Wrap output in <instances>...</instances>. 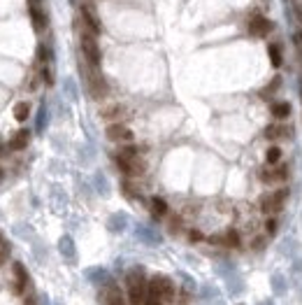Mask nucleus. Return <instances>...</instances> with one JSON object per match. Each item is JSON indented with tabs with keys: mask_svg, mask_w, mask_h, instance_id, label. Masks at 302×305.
I'll return each instance as SVG.
<instances>
[{
	"mask_svg": "<svg viewBox=\"0 0 302 305\" xmlns=\"http://www.w3.org/2000/svg\"><path fill=\"white\" fill-rule=\"evenodd\" d=\"M40 77H42V82H44L47 86H52V84H53L52 65H40Z\"/></svg>",
	"mask_w": 302,
	"mask_h": 305,
	"instance_id": "c756f323",
	"label": "nucleus"
},
{
	"mask_svg": "<svg viewBox=\"0 0 302 305\" xmlns=\"http://www.w3.org/2000/svg\"><path fill=\"white\" fill-rule=\"evenodd\" d=\"M82 75H84V82H86V89H89V94L93 95L95 100H100V98H105V95H107L109 86H107V82H105V77L100 75V70H98V68H91V65L84 61Z\"/></svg>",
	"mask_w": 302,
	"mask_h": 305,
	"instance_id": "f03ea898",
	"label": "nucleus"
},
{
	"mask_svg": "<svg viewBox=\"0 0 302 305\" xmlns=\"http://www.w3.org/2000/svg\"><path fill=\"white\" fill-rule=\"evenodd\" d=\"M79 44H82V56H84V61L91 65V68H98V70H100L103 52H100V44H98V40H95L93 33L84 28L82 35H79Z\"/></svg>",
	"mask_w": 302,
	"mask_h": 305,
	"instance_id": "7ed1b4c3",
	"label": "nucleus"
},
{
	"mask_svg": "<svg viewBox=\"0 0 302 305\" xmlns=\"http://www.w3.org/2000/svg\"><path fill=\"white\" fill-rule=\"evenodd\" d=\"M121 191H124L128 198H135V196H137V191L133 189V184H130V182H124V184H121Z\"/></svg>",
	"mask_w": 302,
	"mask_h": 305,
	"instance_id": "72a5a7b5",
	"label": "nucleus"
},
{
	"mask_svg": "<svg viewBox=\"0 0 302 305\" xmlns=\"http://www.w3.org/2000/svg\"><path fill=\"white\" fill-rule=\"evenodd\" d=\"M79 14H82V21H84V28H86V31H91L93 35H100V33H103V21H100V17H98V12H95V7L91 2H82Z\"/></svg>",
	"mask_w": 302,
	"mask_h": 305,
	"instance_id": "20e7f679",
	"label": "nucleus"
},
{
	"mask_svg": "<svg viewBox=\"0 0 302 305\" xmlns=\"http://www.w3.org/2000/svg\"><path fill=\"white\" fill-rule=\"evenodd\" d=\"M105 133H107V137H109L112 142H130V140H133V131L125 128L124 124H119V121H116V124H109Z\"/></svg>",
	"mask_w": 302,
	"mask_h": 305,
	"instance_id": "1a4fd4ad",
	"label": "nucleus"
},
{
	"mask_svg": "<svg viewBox=\"0 0 302 305\" xmlns=\"http://www.w3.org/2000/svg\"><path fill=\"white\" fill-rule=\"evenodd\" d=\"M12 270H14V291L21 296L26 291V284H28V270H26V266L19 261L12 266Z\"/></svg>",
	"mask_w": 302,
	"mask_h": 305,
	"instance_id": "9d476101",
	"label": "nucleus"
},
{
	"mask_svg": "<svg viewBox=\"0 0 302 305\" xmlns=\"http://www.w3.org/2000/svg\"><path fill=\"white\" fill-rule=\"evenodd\" d=\"M35 128H37V133H42V131L47 128V105H44V103L40 105V112H37V121H35Z\"/></svg>",
	"mask_w": 302,
	"mask_h": 305,
	"instance_id": "c85d7f7f",
	"label": "nucleus"
},
{
	"mask_svg": "<svg viewBox=\"0 0 302 305\" xmlns=\"http://www.w3.org/2000/svg\"><path fill=\"white\" fill-rule=\"evenodd\" d=\"M286 289H288V284H286V277L284 275H272V291L274 296H284L286 294Z\"/></svg>",
	"mask_w": 302,
	"mask_h": 305,
	"instance_id": "412c9836",
	"label": "nucleus"
},
{
	"mask_svg": "<svg viewBox=\"0 0 302 305\" xmlns=\"http://www.w3.org/2000/svg\"><path fill=\"white\" fill-rule=\"evenodd\" d=\"M158 284V289H160V294H163V301H175V294H177V289H175V282L170 280V277H165V275H156L154 277Z\"/></svg>",
	"mask_w": 302,
	"mask_h": 305,
	"instance_id": "f8f14e48",
	"label": "nucleus"
},
{
	"mask_svg": "<svg viewBox=\"0 0 302 305\" xmlns=\"http://www.w3.org/2000/svg\"><path fill=\"white\" fill-rule=\"evenodd\" d=\"M272 116H277V119H286V116H291V103H272Z\"/></svg>",
	"mask_w": 302,
	"mask_h": 305,
	"instance_id": "4be33fe9",
	"label": "nucleus"
},
{
	"mask_svg": "<svg viewBox=\"0 0 302 305\" xmlns=\"http://www.w3.org/2000/svg\"><path fill=\"white\" fill-rule=\"evenodd\" d=\"M258 175H261V182L274 184V182H284L288 177V168L286 166H265V168H261Z\"/></svg>",
	"mask_w": 302,
	"mask_h": 305,
	"instance_id": "6e6552de",
	"label": "nucleus"
},
{
	"mask_svg": "<svg viewBox=\"0 0 302 305\" xmlns=\"http://www.w3.org/2000/svg\"><path fill=\"white\" fill-rule=\"evenodd\" d=\"M65 94L70 95L72 100H77V89H74V82H72V79H65Z\"/></svg>",
	"mask_w": 302,
	"mask_h": 305,
	"instance_id": "473e14b6",
	"label": "nucleus"
},
{
	"mask_svg": "<svg viewBox=\"0 0 302 305\" xmlns=\"http://www.w3.org/2000/svg\"><path fill=\"white\" fill-rule=\"evenodd\" d=\"M151 214L156 217V219H160V217H165L167 214V203L163 198H151Z\"/></svg>",
	"mask_w": 302,
	"mask_h": 305,
	"instance_id": "5701e85b",
	"label": "nucleus"
},
{
	"mask_svg": "<svg viewBox=\"0 0 302 305\" xmlns=\"http://www.w3.org/2000/svg\"><path fill=\"white\" fill-rule=\"evenodd\" d=\"M221 245H226V247H240V233L235 231V229H228V231L221 235Z\"/></svg>",
	"mask_w": 302,
	"mask_h": 305,
	"instance_id": "aec40b11",
	"label": "nucleus"
},
{
	"mask_svg": "<svg viewBox=\"0 0 302 305\" xmlns=\"http://www.w3.org/2000/svg\"><path fill=\"white\" fill-rule=\"evenodd\" d=\"M95 187H98V191H100L103 196H107V191H109V189H107V179H105L100 172L95 175Z\"/></svg>",
	"mask_w": 302,
	"mask_h": 305,
	"instance_id": "2f4dec72",
	"label": "nucleus"
},
{
	"mask_svg": "<svg viewBox=\"0 0 302 305\" xmlns=\"http://www.w3.org/2000/svg\"><path fill=\"white\" fill-rule=\"evenodd\" d=\"M279 158H282V149L279 147H270L267 152H265V161H267V166H277Z\"/></svg>",
	"mask_w": 302,
	"mask_h": 305,
	"instance_id": "cd10ccee",
	"label": "nucleus"
},
{
	"mask_svg": "<svg viewBox=\"0 0 302 305\" xmlns=\"http://www.w3.org/2000/svg\"><path fill=\"white\" fill-rule=\"evenodd\" d=\"M188 238H191V242H202V240H205V235H202L200 231H195V229H193V231H188Z\"/></svg>",
	"mask_w": 302,
	"mask_h": 305,
	"instance_id": "4c0bfd02",
	"label": "nucleus"
},
{
	"mask_svg": "<svg viewBox=\"0 0 302 305\" xmlns=\"http://www.w3.org/2000/svg\"><path fill=\"white\" fill-rule=\"evenodd\" d=\"M86 280L89 282L98 284V286H107V284L112 282V277H109V273L105 270V268H100V266H93V268H86Z\"/></svg>",
	"mask_w": 302,
	"mask_h": 305,
	"instance_id": "9b49d317",
	"label": "nucleus"
},
{
	"mask_svg": "<svg viewBox=\"0 0 302 305\" xmlns=\"http://www.w3.org/2000/svg\"><path fill=\"white\" fill-rule=\"evenodd\" d=\"M7 256H10V242L2 238V233H0V266L7 261Z\"/></svg>",
	"mask_w": 302,
	"mask_h": 305,
	"instance_id": "7c9ffc66",
	"label": "nucleus"
},
{
	"mask_svg": "<svg viewBox=\"0 0 302 305\" xmlns=\"http://www.w3.org/2000/svg\"><path fill=\"white\" fill-rule=\"evenodd\" d=\"M125 226H128V217H125L124 212H116V214H112L109 221H107V229H109L112 233H124Z\"/></svg>",
	"mask_w": 302,
	"mask_h": 305,
	"instance_id": "a211bd4d",
	"label": "nucleus"
},
{
	"mask_svg": "<svg viewBox=\"0 0 302 305\" xmlns=\"http://www.w3.org/2000/svg\"><path fill=\"white\" fill-rule=\"evenodd\" d=\"M258 305H274V303H272V298H267V301H261Z\"/></svg>",
	"mask_w": 302,
	"mask_h": 305,
	"instance_id": "a19ab883",
	"label": "nucleus"
},
{
	"mask_svg": "<svg viewBox=\"0 0 302 305\" xmlns=\"http://www.w3.org/2000/svg\"><path fill=\"white\" fill-rule=\"evenodd\" d=\"M291 135H293V131L286 124H270V126L265 128V137L267 140H284V137H291Z\"/></svg>",
	"mask_w": 302,
	"mask_h": 305,
	"instance_id": "ddd939ff",
	"label": "nucleus"
},
{
	"mask_svg": "<svg viewBox=\"0 0 302 305\" xmlns=\"http://www.w3.org/2000/svg\"><path fill=\"white\" fill-rule=\"evenodd\" d=\"M23 305H37V303H35V298H26V303Z\"/></svg>",
	"mask_w": 302,
	"mask_h": 305,
	"instance_id": "ea45409f",
	"label": "nucleus"
},
{
	"mask_svg": "<svg viewBox=\"0 0 302 305\" xmlns=\"http://www.w3.org/2000/svg\"><path fill=\"white\" fill-rule=\"evenodd\" d=\"M265 229H267V233H270V235H274V233H277V219H274V217H270V219L265 221Z\"/></svg>",
	"mask_w": 302,
	"mask_h": 305,
	"instance_id": "e433bc0d",
	"label": "nucleus"
},
{
	"mask_svg": "<svg viewBox=\"0 0 302 305\" xmlns=\"http://www.w3.org/2000/svg\"><path fill=\"white\" fill-rule=\"evenodd\" d=\"M28 140H31V131L21 128V131H17V133L12 135V140H10V149H14V152H19V149H26Z\"/></svg>",
	"mask_w": 302,
	"mask_h": 305,
	"instance_id": "f3484780",
	"label": "nucleus"
},
{
	"mask_svg": "<svg viewBox=\"0 0 302 305\" xmlns=\"http://www.w3.org/2000/svg\"><path fill=\"white\" fill-rule=\"evenodd\" d=\"M28 116H31V105H28V103L21 100V103L14 105V119H17V121H26Z\"/></svg>",
	"mask_w": 302,
	"mask_h": 305,
	"instance_id": "393cba45",
	"label": "nucleus"
},
{
	"mask_svg": "<svg viewBox=\"0 0 302 305\" xmlns=\"http://www.w3.org/2000/svg\"><path fill=\"white\" fill-rule=\"evenodd\" d=\"M179 277H181V282H184V286H186V291H195V282H193L186 273H181Z\"/></svg>",
	"mask_w": 302,
	"mask_h": 305,
	"instance_id": "f704fd0d",
	"label": "nucleus"
},
{
	"mask_svg": "<svg viewBox=\"0 0 302 305\" xmlns=\"http://www.w3.org/2000/svg\"><path fill=\"white\" fill-rule=\"evenodd\" d=\"M286 196H288V189H279L274 191V193H265V196H261V210L265 212V214H277V212L284 208V200H286Z\"/></svg>",
	"mask_w": 302,
	"mask_h": 305,
	"instance_id": "39448f33",
	"label": "nucleus"
},
{
	"mask_svg": "<svg viewBox=\"0 0 302 305\" xmlns=\"http://www.w3.org/2000/svg\"><path fill=\"white\" fill-rule=\"evenodd\" d=\"M247 28H249V33L253 38H265V35L272 31V21L267 17H263V14H251Z\"/></svg>",
	"mask_w": 302,
	"mask_h": 305,
	"instance_id": "0eeeda50",
	"label": "nucleus"
},
{
	"mask_svg": "<svg viewBox=\"0 0 302 305\" xmlns=\"http://www.w3.org/2000/svg\"><path fill=\"white\" fill-rule=\"evenodd\" d=\"M58 252L63 254V259H68V261H74L77 259V249H74V240L70 235H63L61 240H58Z\"/></svg>",
	"mask_w": 302,
	"mask_h": 305,
	"instance_id": "4468645a",
	"label": "nucleus"
},
{
	"mask_svg": "<svg viewBox=\"0 0 302 305\" xmlns=\"http://www.w3.org/2000/svg\"><path fill=\"white\" fill-rule=\"evenodd\" d=\"M263 247H265V238H263V235L253 238V242H251V249H263Z\"/></svg>",
	"mask_w": 302,
	"mask_h": 305,
	"instance_id": "58836bf2",
	"label": "nucleus"
},
{
	"mask_svg": "<svg viewBox=\"0 0 302 305\" xmlns=\"http://www.w3.org/2000/svg\"><path fill=\"white\" fill-rule=\"evenodd\" d=\"M103 116L107 119V121H112V124H116V119H121V116H124V107H121V105H112V107H107V110H103Z\"/></svg>",
	"mask_w": 302,
	"mask_h": 305,
	"instance_id": "a878e982",
	"label": "nucleus"
},
{
	"mask_svg": "<svg viewBox=\"0 0 302 305\" xmlns=\"http://www.w3.org/2000/svg\"><path fill=\"white\" fill-rule=\"evenodd\" d=\"M216 289H212V286H202V298H207V301H214L216 298Z\"/></svg>",
	"mask_w": 302,
	"mask_h": 305,
	"instance_id": "c9c22d12",
	"label": "nucleus"
},
{
	"mask_svg": "<svg viewBox=\"0 0 302 305\" xmlns=\"http://www.w3.org/2000/svg\"><path fill=\"white\" fill-rule=\"evenodd\" d=\"M135 235H137V240H142L144 245H160V235L154 233L151 229H146V226H137Z\"/></svg>",
	"mask_w": 302,
	"mask_h": 305,
	"instance_id": "dca6fc26",
	"label": "nucleus"
},
{
	"mask_svg": "<svg viewBox=\"0 0 302 305\" xmlns=\"http://www.w3.org/2000/svg\"><path fill=\"white\" fill-rule=\"evenodd\" d=\"M267 56H270V61H272V68H282V47L279 44H270L267 47Z\"/></svg>",
	"mask_w": 302,
	"mask_h": 305,
	"instance_id": "b1692460",
	"label": "nucleus"
},
{
	"mask_svg": "<svg viewBox=\"0 0 302 305\" xmlns=\"http://www.w3.org/2000/svg\"><path fill=\"white\" fill-rule=\"evenodd\" d=\"M2 177H5V170L0 168V182H2Z\"/></svg>",
	"mask_w": 302,
	"mask_h": 305,
	"instance_id": "79ce46f5",
	"label": "nucleus"
},
{
	"mask_svg": "<svg viewBox=\"0 0 302 305\" xmlns=\"http://www.w3.org/2000/svg\"><path fill=\"white\" fill-rule=\"evenodd\" d=\"M226 282H228V291L232 296H240L242 291H244V282H242L240 277H237V273H232L226 277Z\"/></svg>",
	"mask_w": 302,
	"mask_h": 305,
	"instance_id": "6ab92c4d",
	"label": "nucleus"
},
{
	"mask_svg": "<svg viewBox=\"0 0 302 305\" xmlns=\"http://www.w3.org/2000/svg\"><path fill=\"white\" fill-rule=\"evenodd\" d=\"M125 284H128V296H130V303L133 305H142L146 301V280H144V270L137 266L133 270H128L125 275Z\"/></svg>",
	"mask_w": 302,
	"mask_h": 305,
	"instance_id": "f257e3e1",
	"label": "nucleus"
},
{
	"mask_svg": "<svg viewBox=\"0 0 302 305\" xmlns=\"http://www.w3.org/2000/svg\"><path fill=\"white\" fill-rule=\"evenodd\" d=\"M28 12H31V21H33V28L37 33H44L47 31V12H44V5L42 0H28Z\"/></svg>",
	"mask_w": 302,
	"mask_h": 305,
	"instance_id": "423d86ee",
	"label": "nucleus"
},
{
	"mask_svg": "<svg viewBox=\"0 0 302 305\" xmlns=\"http://www.w3.org/2000/svg\"><path fill=\"white\" fill-rule=\"evenodd\" d=\"M37 61H40L42 65L52 63V49H49L47 44H40V47H37Z\"/></svg>",
	"mask_w": 302,
	"mask_h": 305,
	"instance_id": "bb28decb",
	"label": "nucleus"
},
{
	"mask_svg": "<svg viewBox=\"0 0 302 305\" xmlns=\"http://www.w3.org/2000/svg\"><path fill=\"white\" fill-rule=\"evenodd\" d=\"M165 301H163V294H160V289H158L156 280H151L149 282V286H146V301L144 305H163Z\"/></svg>",
	"mask_w": 302,
	"mask_h": 305,
	"instance_id": "2eb2a0df",
	"label": "nucleus"
}]
</instances>
